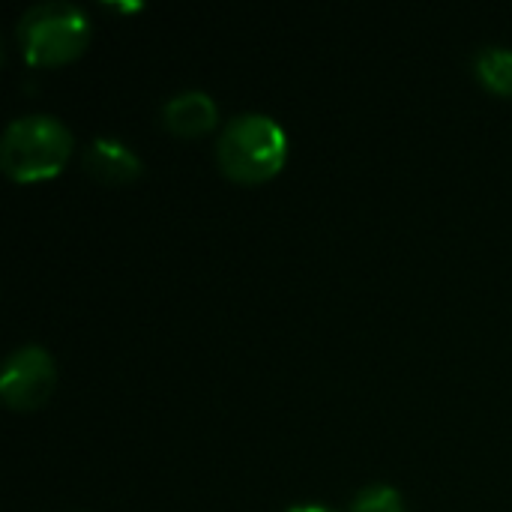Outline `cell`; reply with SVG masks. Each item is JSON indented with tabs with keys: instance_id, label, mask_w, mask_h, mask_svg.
Instances as JSON below:
<instances>
[{
	"instance_id": "1",
	"label": "cell",
	"mask_w": 512,
	"mask_h": 512,
	"mask_svg": "<svg viewBox=\"0 0 512 512\" xmlns=\"http://www.w3.org/2000/svg\"><path fill=\"white\" fill-rule=\"evenodd\" d=\"M285 159L288 135L270 114H237L219 132L216 162L237 183H264L282 171Z\"/></svg>"
},
{
	"instance_id": "2",
	"label": "cell",
	"mask_w": 512,
	"mask_h": 512,
	"mask_svg": "<svg viewBox=\"0 0 512 512\" xmlns=\"http://www.w3.org/2000/svg\"><path fill=\"white\" fill-rule=\"evenodd\" d=\"M72 153V132L51 114H27L6 126L0 141V168L18 183H36L60 174Z\"/></svg>"
},
{
	"instance_id": "3",
	"label": "cell",
	"mask_w": 512,
	"mask_h": 512,
	"mask_svg": "<svg viewBox=\"0 0 512 512\" xmlns=\"http://www.w3.org/2000/svg\"><path fill=\"white\" fill-rule=\"evenodd\" d=\"M90 42V21L75 3L48 0L30 6L18 21V45L30 66L75 60Z\"/></svg>"
},
{
	"instance_id": "4",
	"label": "cell",
	"mask_w": 512,
	"mask_h": 512,
	"mask_svg": "<svg viewBox=\"0 0 512 512\" xmlns=\"http://www.w3.org/2000/svg\"><path fill=\"white\" fill-rule=\"evenodd\" d=\"M57 384L54 360L39 345H24L12 351L3 363L0 375V399L12 411H36Z\"/></svg>"
},
{
	"instance_id": "5",
	"label": "cell",
	"mask_w": 512,
	"mask_h": 512,
	"mask_svg": "<svg viewBox=\"0 0 512 512\" xmlns=\"http://www.w3.org/2000/svg\"><path fill=\"white\" fill-rule=\"evenodd\" d=\"M219 120V108L204 90H183L162 105V126L180 138H198Z\"/></svg>"
},
{
	"instance_id": "6",
	"label": "cell",
	"mask_w": 512,
	"mask_h": 512,
	"mask_svg": "<svg viewBox=\"0 0 512 512\" xmlns=\"http://www.w3.org/2000/svg\"><path fill=\"white\" fill-rule=\"evenodd\" d=\"M84 168L108 186H123L141 174V159L117 138H93L84 150Z\"/></svg>"
},
{
	"instance_id": "7",
	"label": "cell",
	"mask_w": 512,
	"mask_h": 512,
	"mask_svg": "<svg viewBox=\"0 0 512 512\" xmlns=\"http://www.w3.org/2000/svg\"><path fill=\"white\" fill-rule=\"evenodd\" d=\"M477 78L498 96H512V48L489 45L477 54Z\"/></svg>"
},
{
	"instance_id": "8",
	"label": "cell",
	"mask_w": 512,
	"mask_h": 512,
	"mask_svg": "<svg viewBox=\"0 0 512 512\" xmlns=\"http://www.w3.org/2000/svg\"><path fill=\"white\" fill-rule=\"evenodd\" d=\"M351 512H405V504L396 489L390 486H369L354 501Z\"/></svg>"
},
{
	"instance_id": "9",
	"label": "cell",
	"mask_w": 512,
	"mask_h": 512,
	"mask_svg": "<svg viewBox=\"0 0 512 512\" xmlns=\"http://www.w3.org/2000/svg\"><path fill=\"white\" fill-rule=\"evenodd\" d=\"M288 512H333V510H327V507H318V504H303V507H291Z\"/></svg>"
}]
</instances>
